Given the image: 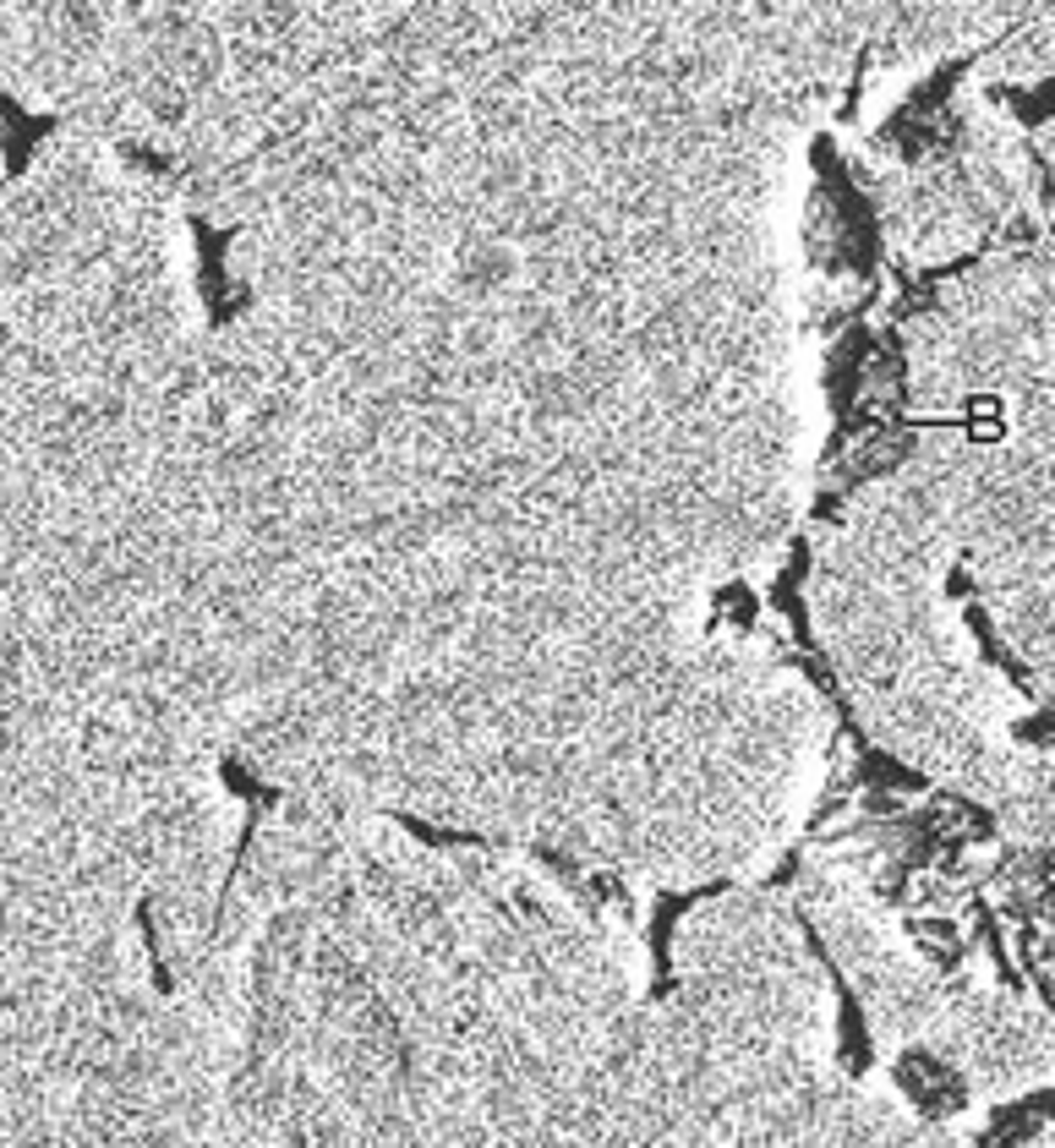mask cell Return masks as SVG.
<instances>
[{
  "mask_svg": "<svg viewBox=\"0 0 1055 1148\" xmlns=\"http://www.w3.org/2000/svg\"><path fill=\"white\" fill-rule=\"evenodd\" d=\"M897 1083H903L908 1094L930 1110V1116H946V1110L963 1105V1083H957L935 1056H925V1050H908L903 1066H897Z\"/></svg>",
  "mask_w": 1055,
  "mask_h": 1148,
  "instance_id": "1",
  "label": "cell"
}]
</instances>
